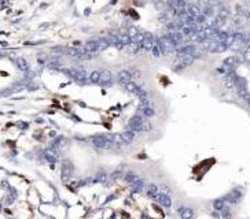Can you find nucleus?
I'll return each mask as SVG.
<instances>
[{
    "mask_svg": "<svg viewBox=\"0 0 250 219\" xmlns=\"http://www.w3.org/2000/svg\"><path fill=\"white\" fill-rule=\"evenodd\" d=\"M92 144L102 149H110L115 146L114 144V134H98L92 137Z\"/></svg>",
    "mask_w": 250,
    "mask_h": 219,
    "instance_id": "nucleus-1",
    "label": "nucleus"
},
{
    "mask_svg": "<svg viewBox=\"0 0 250 219\" xmlns=\"http://www.w3.org/2000/svg\"><path fill=\"white\" fill-rule=\"evenodd\" d=\"M65 73L68 74L70 78H73L74 81H77L80 83H84L87 81V77H88L87 73L84 70H81V68H66Z\"/></svg>",
    "mask_w": 250,
    "mask_h": 219,
    "instance_id": "nucleus-2",
    "label": "nucleus"
},
{
    "mask_svg": "<svg viewBox=\"0 0 250 219\" xmlns=\"http://www.w3.org/2000/svg\"><path fill=\"white\" fill-rule=\"evenodd\" d=\"M69 55L74 59H80V60H88V59H92L94 57V53L87 52L83 48H69Z\"/></svg>",
    "mask_w": 250,
    "mask_h": 219,
    "instance_id": "nucleus-3",
    "label": "nucleus"
},
{
    "mask_svg": "<svg viewBox=\"0 0 250 219\" xmlns=\"http://www.w3.org/2000/svg\"><path fill=\"white\" fill-rule=\"evenodd\" d=\"M195 51L197 48L193 44H188V45H184V47H180L176 49V55L177 57H186V56H194L195 55Z\"/></svg>",
    "mask_w": 250,
    "mask_h": 219,
    "instance_id": "nucleus-4",
    "label": "nucleus"
},
{
    "mask_svg": "<svg viewBox=\"0 0 250 219\" xmlns=\"http://www.w3.org/2000/svg\"><path fill=\"white\" fill-rule=\"evenodd\" d=\"M143 127H144V125H143V118L139 116V115L133 116V118L129 120V130L131 131H133V133H140V131H143Z\"/></svg>",
    "mask_w": 250,
    "mask_h": 219,
    "instance_id": "nucleus-5",
    "label": "nucleus"
},
{
    "mask_svg": "<svg viewBox=\"0 0 250 219\" xmlns=\"http://www.w3.org/2000/svg\"><path fill=\"white\" fill-rule=\"evenodd\" d=\"M194 60V56H186V57H177L176 63L173 66V70L175 71H180L183 68H186L187 66H190Z\"/></svg>",
    "mask_w": 250,
    "mask_h": 219,
    "instance_id": "nucleus-6",
    "label": "nucleus"
},
{
    "mask_svg": "<svg viewBox=\"0 0 250 219\" xmlns=\"http://www.w3.org/2000/svg\"><path fill=\"white\" fill-rule=\"evenodd\" d=\"M224 200L225 201H228V203H231V204H238L240 200H242V190L238 189V188L232 189V190L225 196Z\"/></svg>",
    "mask_w": 250,
    "mask_h": 219,
    "instance_id": "nucleus-7",
    "label": "nucleus"
},
{
    "mask_svg": "<svg viewBox=\"0 0 250 219\" xmlns=\"http://www.w3.org/2000/svg\"><path fill=\"white\" fill-rule=\"evenodd\" d=\"M111 81H113V74L110 70H100V79L99 83L100 86H109L111 85Z\"/></svg>",
    "mask_w": 250,
    "mask_h": 219,
    "instance_id": "nucleus-8",
    "label": "nucleus"
},
{
    "mask_svg": "<svg viewBox=\"0 0 250 219\" xmlns=\"http://www.w3.org/2000/svg\"><path fill=\"white\" fill-rule=\"evenodd\" d=\"M228 47H229V45H228V44H225V42L212 41L208 45V51H209V52H224V51Z\"/></svg>",
    "mask_w": 250,
    "mask_h": 219,
    "instance_id": "nucleus-9",
    "label": "nucleus"
},
{
    "mask_svg": "<svg viewBox=\"0 0 250 219\" xmlns=\"http://www.w3.org/2000/svg\"><path fill=\"white\" fill-rule=\"evenodd\" d=\"M179 31H180L184 37H191V36L195 37L199 30H198V26H187V25H183Z\"/></svg>",
    "mask_w": 250,
    "mask_h": 219,
    "instance_id": "nucleus-10",
    "label": "nucleus"
},
{
    "mask_svg": "<svg viewBox=\"0 0 250 219\" xmlns=\"http://www.w3.org/2000/svg\"><path fill=\"white\" fill-rule=\"evenodd\" d=\"M155 41H157L155 37L153 36V34L146 33V34H144V38H143V41H142V44H140V47H143L144 49H153Z\"/></svg>",
    "mask_w": 250,
    "mask_h": 219,
    "instance_id": "nucleus-11",
    "label": "nucleus"
},
{
    "mask_svg": "<svg viewBox=\"0 0 250 219\" xmlns=\"http://www.w3.org/2000/svg\"><path fill=\"white\" fill-rule=\"evenodd\" d=\"M236 78H238V75L234 73V71H231V73L225 74L224 75V85L227 86L228 89H232L235 88V83H236Z\"/></svg>",
    "mask_w": 250,
    "mask_h": 219,
    "instance_id": "nucleus-12",
    "label": "nucleus"
},
{
    "mask_svg": "<svg viewBox=\"0 0 250 219\" xmlns=\"http://www.w3.org/2000/svg\"><path fill=\"white\" fill-rule=\"evenodd\" d=\"M72 172H73V166H72V163L69 160H66L62 166V179L66 181L68 178H70L72 177Z\"/></svg>",
    "mask_w": 250,
    "mask_h": 219,
    "instance_id": "nucleus-13",
    "label": "nucleus"
},
{
    "mask_svg": "<svg viewBox=\"0 0 250 219\" xmlns=\"http://www.w3.org/2000/svg\"><path fill=\"white\" fill-rule=\"evenodd\" d=\"M187 15L193 16V18L201 16L202 15V8H201L198 4H190L187 7Z\"/></svg>",
    "mask_w": 250,
    "mask_h": 219,
    "instance_id": "nucleus-14",
    "label": "nucleus"
},
{
    "mask_svg": "<svg viewBox=\"0 0 250 219\" xmlns=\"http://www.w3.org/2000/svg\"><path fill=\"white\" fill-rule=\"evenodd\" d=\"M132 74H131L129 70H121L120 73H118V79H120L121 83H124V85H126V83L132 82Z\"/></svg>",
    "mask_w": 250,
    "mask_h": 219,
    "instance_id": "nucleus-15",
    "label": "nucleus"
},
{
    "mask_svg": "<svg viewBox=\"0 0 250 219\" xmlns=\"http://www.w3.org/2000/svg\"><path fill=\"white\" fill-rule=\"evenodd\" d=\"M154 114H155V111L151 105H148V107L140 105L139 107V116H142V118H151V116H154Z\"/></svg>",
    "mask_w": 250,
    "mask_h": 219,
    "instance_id": "nucleus-16",
    "label": "nucleus"
},
{
    "mask_svg": "<svg viewBox=\"0 0 250 219\" xmlns=\"http://www.w3.org/2000/svg\"><path fill=\"white\" fill-rule=\"evenodd\" d=\"M84 49L87 52H91V53L99 51V42H98V40H89V41H87L84 44Z\"/></svg>",
    "mask_w": 250,
    "mask_h": 219,
    "instance_id": "nucleus-17",
    "label": "nucleus"
},
{
    "mask_svg": "<svg viewBox=\"0 0 250 219\" xmlns=\"http://www.w3.org/2000/svg\"><path fill=\"white\" fill-rule=\"evenodd\" d=\"M157 201L161 204L162 207H165V208H169L171 205H172V200H171V197L168 196V194H164V193H161V194H157Z\"/></svg>",
    "mask_w": 250,
    "mask_h": 219,
    "instance_id": "nucleus-18",
    "label": "nucleus"
},
{
    "mask_svg": "<svg viewBox=\"0 0 250 219\" xmlns=\"http://www.w3.org/2000/svg\"><path fill=\"white\" fill-rule=\"evenodd\" d=\"M143 189H144V181H143L142 178H137L133 183H131V190H132V192L139 193V192H142Z\"/></svg>",
    "mask_w": 250,
    "mask_h": 219,
    "instance_id": "nucleus-19",
    "label": "nucleus"
},
{
    "mask_svg": "<svg viewBox=\"0 0 250 219\" xmlns=\"http://www.w3.org/2000/svg\"><path fill=\"white\" fill-rule=\"evenodd\" d=\"M58 156H59V153H58L57 149H52V148H48L47 151H46V157H47L48 162L51 163H55L58 160Z\"/></svg>",
    "mask_w": 250,
    "mask_h": 219,
    "instance_id": "nucleus-20",
    "label": "nucleus"
},
{
    "mask_svg": "<svg viewBox=\"0 0 250 219\" xmlns=\"http://www.w3.org/2000/svg\"><path fill=\"white\" fill-rule=\"evenodd\" d=\"M179 212H180V218H182V219H193L194 218L193 208H188V207H182Z\"/></svg>",
    "mask_w": 250,
    "mask_h": 219,
    "instance_id": "nucleus-21",
    "label": "nucleus"
},
{
    "mask_svg": "<svg viewBox=\"0 0 250 219\" xmlns=\"http://www.w3.org/2000/svg\"><path fill=\"white\" fill-rule=\"evenodd\" d=\"M121 138L124 141V144H131L133 141V138H135V133L131 130H125L121 133Z\"/></svg>",
    "mask_w": 250,
    "mask_h": 219,
    "instance_id": "nucleus-22",
    "label": "nucleus"
},
{
    "mask_svg": "<svg viewBox=\"0 0 250 219\" xmlns=\"http://www.w3.org/2000/svg\"><path fill=\"white\" fill-rule=\"evenodd\" d=\"M146 193L148 197H157V194H158V186H157L155 183H150V185H147L146 186Z\"/></svg>",
    "mask_w": 250,
    "mask_h": 219,
    "instance_id": "nucleus-23",
    "label": "nucleus"
},
{
    "mask_svg": "<svg viewBox=\"0 0 250 219\" xmlns=\"http://www.w3.org/2000/svg\"><path fill=\"white\" fill-rule=\"evenodd\" d=\"M169 34V37L172 38V41L175 42V44H180L182 42V40H183V34L180 33V31H171V33H168Z\"/></svg>",
    "mask_w": 250,
    "mask_h": 219,
    "instance_id": "nucleus-24",
    "label": "nucleus"
},
{
    "mask_svg": "<svg viewBox=\"0 0 250 219\" xmlns=\"http://www.w3.org/2000/svg\"><path fill=\"white\" fill-rule=\"evenodd\" d=\"M213 208L216 211H223L225 208V200L224 198H217L213 201Z\"/></svg>",
    "mask_w": 250,
    "mask_h": 219,
    "instance_id": "nucleus-25",
    "label": "nucleus"
},
{
    "mask_svg": "<svg viewBox=\"0 0 250 219\" xmlns=\"http://www.w3.org/2000/svg\"><path fill=\"white\" fill-rule=\"evenodd\" d=\"M110 178V175H107V174H104V172H99V174H96L94 178V182H99V183H106L107 182V179Z\"/></svg>",
    "mask_w": 250,
    "mask_h": 219,
    "instance_id": "nucleus-26",
    "label": "nucleus"
},
{
    "mask_svg": "<svg viewBox=\"0 0 250 219\" xmlns=\"http://www.w3.org/2000/svg\"><path fill=\"white\" fill-rule=\"evenodd\" d=\"M125 88H126V90H128V92H131L132 94L137 96L140 86H137V85H136V83H133V82H129V83H126V85H125Z\"/></svg>",
    "mask_w": 250,
    "mask_h": 219,
    "instance_id": "nucleus-27",
    "label": "nucleus"
},
{
    "mask_svg": "<svg viewBox=\"0 0 250 219\" xmlns=\"http://www.w3.org/2000/svg\"><path fill=\"white\" fill-rule=\"evenodd\" d=\"M118 38H120V41L122 45H131V42H132V38L129 37V34L128 33H122V34H118Z\"/></svg>",
    "mask_w": 250,
    "mask_h": 219,
    "instance_id": "nucleus-28",
    "label": "nucleus"
},
{
    "mask_svg": "<svg viewBox=\"0 0 250 219\" xmlns=\"http://www.w3.org/2000/svg\"><path fill=\"white\" fill-rule=\"evenodd\" d=\"M151 52H153V55H154L155 57H158V56H161V55H164V53H162L161 45H160V41H158V40L155 41L154 47H153V49H151Z\"/></svg>",
    "mask_w": 250,
    "mask_h": 219,
    "instance_id": "nucleus-29",
    "label": "nucleus"
},
{
    "mask_svg": "<svg viewBox=\"0 0 250 219\" xmlns=\"http://www.w3.org/2000/svg\"><path fill=\"white\" fill-rule=\"evenodd\" d=\"M100 79V70H96V71H92L91 75H89V81L92 83H99Z\"/></svg>",
    "mask_w": 250,
    "mask_h": 219,
    "instance_id": "nucleus-30",
    "label": "nucleus"
},
{
    "mask_svg": "<svg viewBox=\"0 0 250 219\" xmlns=\"http://www.w3.org/2000/svg\"><path fill=\"white\" fill-rule=\"evenodd\" d=\"M15 63L18 64V67L21 68V70H26V68H28V63H26V60L23 57H17Z\"/></svg>",
    "mask_w": 250,
    "mask_h": 219,
    "instance_id": "nucleus-31",
    "label": "nucleus"
},
{
    "mask_svg": "<svg viewBox=\"0 0 250 219\" xmlns=\"http://www.w3.org/2000/svg\"><path fill=\"white\" fill-rule=\"evenodd\" d=\"M124 178H125V181H126L128 183H133L139 177H137V175H135L133 172H126Z\"/></svg>",
    "mask_w": 250,
    "mask_h": 219,
    "instance_id": "nucleus-32",
    "label": "nucleus"
},
{
    "mask_svg": "<svg viewBox=\"0 0 250 219\" xmlns=\"http://www.w3.org/2000/svg\"><path fill=\"white\" fill-rule=\"evenodd\" d=\"M213 14V8L210 7V5H206V7H203L202 8V15L203 16H209Z\"/></svg>",
    "mask_w": 250,
    "mask_h": 219,
    "instance_id": "nucleus-33",
    "label": "nucleus"
},
{
    "mask_svg": "<svg viewBox=\"0 0 250 219\" xmlns=\"http://www.w3.org/2000/svg\"><path fill=\"white\" fill-rule=\"evenodd\" d=\"M121 177H122L121 171H115V172H113V174L110 175V181H111V182H115V181L121 179Z\"/></svg>",
    "mask_w": 250,
    "mask_h": 219,
    "instance_id": "nucleus-34",
    "label": "nucleus"
},
{
    "mask_svg": "<svg viewBox=\"0 0 250 219\" xmlns=\"http://www.w3.org/2000/svg\"><path fill=\"white\" fill-rule=\"evenodd\" d=\"M243 60H245V62H250V47L245 48V52H243Z\"/></svg>",
    "mask_w": 250,
    "mask_h": 219,
    "instance_id": "nucleus-35",
    "label": "nucleus"
},
{
    "mask_svg": "<svg viewBox=\"0 0 250 219\" xmlns=\"http://www.w3.org/2000/svg\"><path fill=\"white\" fill-rule=\"evenodd\" d=\"M221 216H223L224 219H231V211L225 207V208L221 211Z\"/></svg>",
    "mask_w": 250,
    "mask_h": 219,
    "instance_id": "nucleus-36",
    "label": "nucleus"
},
{
    "mask_svg": "<svg viewBox=\"0 0 250 219\" xmlns=\"http://www.w3.org/2000/svg\"><path fill=\"white\" fill-rule=\"evenodd\" d=\"M246 18H247V19H249V21H250V11H249V12H247V15H246Z\"/></svg>",
    "mask_w": 250,
    "mask_h": 219,
    "instance_id": "nucleus-37",
    "label": "nucleus"
}]
</instances>
